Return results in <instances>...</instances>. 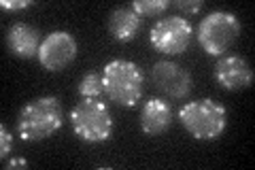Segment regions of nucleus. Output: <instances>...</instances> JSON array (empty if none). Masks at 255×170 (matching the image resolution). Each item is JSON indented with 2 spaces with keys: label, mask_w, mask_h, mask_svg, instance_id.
I'll list each match as a JSON object with an SVG mask.
<instances>
[{
  "label": "nucleus",
  "mask_w": 255,
  "mask_h": 170,
  "mask_svg": "<svg viewBox=\"0 0 255 170\" xmlns=\"http://www.w3.org/2000/svg\"><path fill=\"white\" fill-rule=\"evenodd\" d=\"M0 6H2L4 11H21V9L32 6V0H2Z\"/></svg>",
  "instance_id": "nucleus-17"
},
{
  "label": "nucleus",
  "mask_w": 255,
  "mask_h": 170,
  "mask_svg": "<svg viewBox=\"0 0 255 170\" xmlns=\"http://www.w3.org/2000/svg\"><path fill=\"white\" fill-rule=\"evenodd\" d=\"M70 126H73L75 134L83 143L90 145H100L107 143L113 136V117H111L109 107L102 100H87L81 98L70 109Z\"/></svg>",
  "instance_id": "nucleus-4"
},
{
  "label": "nucleus",
  "mask_w": 255,
  "mask_h": 170,
  "mask_svg": "<svg viewBox=\"0 0 255 170\" xmlns=\"http://www.w3.org/2000/svg\"><path fill=\"white\" fill-rule=\"evenodd\" d=\"M170 6L168 0H136L132 9L136 11L140 17H157Z\"/></svg>",
  "instance_id": "nucleus-14"
},
{
  "label": "nucleus",
  "mask_w": 255,
  "mask_h": 170,
  "mask_svg": "<svg viewBox=\"0 0 255 170\" xmlns=\"http://www.w3.org/2000/svg\"><path fill=\"white\" fill-rule=\"evenodd\" d=\"M194 38V28L191 23L181 17V15H166L149 32V40L159 53L179 55L187 51Z\"/></svg>",
  "instance_id": "nucleus-6"
},
{
  "label": "nucleus",
  "mask_w": 255,
  "mask_h": 170,
  "mask_svg": "<svg viewBox=\"0 0 255 170\" xmlns=\"http://www.w3.org/2000/svg\"><path fill=\"white\" fill-rule=\"evenodd\" d=\"M170 6H174L183 15H198L204 9V2L202 0H174V2H170Z\"/></svg>",
  "instance_id": "nucleus-15"
},
{
  "label": "nucleus",
  "mask_w": 255,
  "mask_h": 170,
  "mask_svg": "<svg viewBox=\"0 0 255 170\" xmlns=\"http://www.w3.org/2000/svg\"><path fill=\"white\" fill-rule=\"evenodd\" d=\"M105 96L119 107H136L142 98V70L130 60H111L102 68Z\"/></svg>",
  "instance_id": "nucleus-2"
},
{
  "label": "nucleus",
  "mask_w": 255,
  "mask_h": 170,
  "mask_svg": "<svg viewBox=\"0 0 255 170\" xmlns=\"http://www.w3.org/2000/svg\"><path fill=\"white\" fill-rule=\"evenodd\" d=\"M142 17L130 6H117L109 13V32L117 43H130L140 30Z\"/></svg>",
  "instance_id": "nucleus-12"
},
{
  "label": "nucleus",
  "mask_w": 255,
  "mask_h": 170,
  "mask_svg": "<svg viewBox=\"0 0 255 170\" xmlns=\"http://www.w3.org/2000/svg\"><path fill=\"white\" fill-rule=\"evenodd\" d=\"M62 124V102L55 96H41L26 102L17 115V132L26 143L49 139L60 130Z\"/></svg>",
  "instance_id": "nucleus-1"
},
{
  "label": "nucleus",
  "mask_w": 255,
  "mask_h": 170,
  "mask_svg": "<svg viewBox=\"0 0 255 170\" xmlns=\"http://www.w3.org/2000/svg\"><path fill=\"white\" fill-rule=\"evenodd\" d=\"M41 34L34 26L30 23H23V21H17L13 23L6 32V45H9V51L17 58H23V60H32L38 55V49H41Z\"/></svg>",
  "instance_id": "nucleus-10"
},
{
  "label": "nucleus",
  "mask_w": 255,
  "mask_h": 170,
  "mask_svg": "<svg viewBox=\"0 0 255 170\" xmlns=\"http://www.w3.org/2000/svg\"><path fill=\"white\" fill-rule=\"evenodd\" d=\"M198 43L209 55H223L241 36V21L234 13L211 11L198 23Z\"/></svg>",
  "instance_id": "nucleus-5"
},
{
  "label": "nucleus",
  "mask_w": 255,
  "mask_h": 170,
  "mask_svg": "<svg viewBox=\"0 0 255 170\" xmlns=\"http://www.w3.org/2000/svg\"><path fill=\"white\" fill-rule=\"evenodd\" d=\"M15 166H28V160H9L6 162V168H15Z\"/></svg>",
  "instance_id": "nucleus-18"
},
{
  "label": "nucleus",
  "mask_w": 255,
  "mask_h": 170,
  "mask_svg": "<svg viewBox=\"0 0 255 170\" xmlns=\"http://www.w3.org/2000/svg\"><path fill=\"white\" fill-rule=\"evenodd\" d=\"M151 81L157 92H162L170 100L187 98L191 90V75L187 68L179 66L177 62H157L151 68Z\"/></svg>",
  "instance_id": "nucleus-8"
},
{
  "label": "nucleus",
  "mask_w": 255,
  "mask_h": 170,
  "mask_svg": "<svg viewBox=\"0 0 255 170\" xmlns=\"http://www.w3.org/2000/svg\"><path fill=\"white\" fill-rule=\"evenodd\" d=\"M77 51H79L77 38L68 30H53L43 38L36 58L43 64V68L58 72L75 62Z\"/></svg>",
  "instance_id": "nucleus-7"
},
{
  "label": "nucleus",
  "mask_w": 255,
  "mask_h": 170,
  "mask_svg": "<svg viewBox=\"0 0 255 170\" xmlns=\"http://www.w3.org/2000/svg\"><path fill=\"white\" fill-rule=\"evenodd\" d=\"M183 128L198 141H215L228 126L226 107L211 98H198L185 102L179 111Z\"/></svg>",
  "instance_id": "nucleus-3"
},
{
  "label": "nucleus",
  "mask_w": 255,
  "mask_h": 170,
  "mask_svg": "<svg viewBox=\"0 0 255 170\" xmlns=\"http://www.w3.org/2000/svg\"><path fill=\"white\" fill-rule=\"evenodd\" d=\"M13 149V136L9 132V128H6L4 124H0V156L6 158Z\"/></svg>",
  "instance_id": "nucleus-16"
},
{
  "label": "nucleus",
  "mask_w": 255,
  "mask_h": 170,
  "mask_svg": "<svg viewBox=\"0 0 255 170\" xmlns=\"http://www.w3.org/2000/svg\"><path fill=\"white\" fill-rule=\"evenodd\" d=\"M215 81L228 92H241L251 87L253 68L243 55H223L215 64Z\"/></svg>",
  "instance_id": "nucleus-9"
},
{
  "label": "nucleus",
  "mask_w": 255,
  "mask_h": 170,
  "mask_svg": "<svg viewBox=\"0 0 255 170\" xmlns=\"http://www.w3.org/2000/svg\"><path fill=\"white\" fill-rule=\"evenodd\" d=\"M172 124V107L164 98H149L140 111V130L149 136L164 134Z\"/></svg>",
  "instance_id": "nucleus-11"
},
{
  "label": "nucleus",
  "mask_w": 255,
  "mask_h": 170,
  "mask_svg": "<svg viewBox=\"0 0 255 170\" xmlns=\"http://www.w3.org/2000/svg\"><path fill=\"white\" fill-rule=\"evenodd\" d=\"M79 96L87 100H102V96H105V83H102L100 72L92 70L87 75H83L81 83H79Z\"/></svg>",
  "instance_id": "nucleus-13"
}]
</instances>
